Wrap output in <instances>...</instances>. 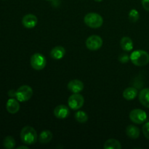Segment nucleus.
I'll use <instances>...</instances> for the list:
<instances>
[{"mask_svg": "<svg viewBox=\"0 0 149 149\" xmlns=\"http://www.w3.org/2000/svg\"><path fill=\"white\" fill-rule=\"evenodd\" d=\"M3 146L7 149H13L15 146V141L12 136H7L3 141Z\"/></svg>", "mask_w": 149, "mask_h": 149, "instance_id": "aec40b11", "label": "nucleus"}, {"mask_svg": "<svg viewBox=\"0 0 149 149\" xmlns=\"http://www.w3.org/2000/svg\"><path fill=\"white\" fill-rule=\"evenodd\" d=\"M140 17V14L138 11L135 9H132L129 13V20L132 23H135L138 20Z\"/></svg>", "mask_w": 149, "mask_h": 149, "instance_id": "4be33fe9", "label": "nucleus"}, {"mask_svg": "<svg viewBox=\"0 0 149 149\" xmlns=\"http://www.w3.org/2000/svg\"><path fill=\"white\" fill-rule=\"evenodd\" d=\"M65 54V49L62 46H56L50 51V56L55 60H61Z\"/></svg>", "mask_w": 149, "mask_h": 149, "instance_id": "ddd939ff", "label": "nucleus"}, {"mask_svg": "<svg viewBox=\"0 0 149 149\" xmlns=\"http://www.w3.org/2000/svg\"><path fill=\"white\" fill-rule=\"evenodd\" d=\"M20 139L26 145H33L36 143L38 139L36 130L31 126H26L21 130Z\"/></svg>", "mask_w": 149, "mask_h": 149, "instance_id": "f257e3e1", "label": "nucleus"}, {"mask_svg": "<svg viewBox=\"0 0 149 149\" xmlns=\"http://www.w3.org/2000/svg\"><path fill=\"white\" fill-rule=\"evenodd\" d=\"M38 19L36 15L33 14H27L23 16L22 19V24L26 29H33L36 26Z\"/></svg>", "mask_w": 149, "mask_h": 149, "instance_id": "1a4fd4ad", "label": "nucleus"}, {"mask_svg": "<svg viewBox=\"0 0 149 149\" xmlns=\"http://www.w3.org/2000/svg\"><path fill=\"white\" fill-rule=\"evenodd\" d=\"M17 149H21V148H25V149H28L29 148V147L28 146H20L17 147Z\"/></svg>", "mask_w": 149, "mask_h": 149, "instance_id": "bb28decb", "label": "nucleus"}, {"mask_svg": "<svg viewBox=\"0 0 149 149\" xmlns=\"http://www.w3.org/2000/svg\"><path fill=\"white\" fill-rule=\"evenodd\" d=\"M120 46L123 50L126 52H130L133 49V42L131 38L128 36H124L120 40Z\"/></svg>", "mask_w": 149, "mask_h": 149, "instance_id": "4468645a", "label": "nucleus"}, {"mask_svg": "<svg viewBox=\"0 0 149 149\" xmlns=\"http://www.w3.org/2000/svg\"><path fill=\"white\" fill-rule=\"evenodd\" d=\"M142 131L145 138H146V139L149 140V122H146V123L143 126Z\"/></svg>", "mask_w": 149, "mask_h": 149, "instance_id": "5701e85b", "label": "nucleus"}, {"mask_svg": "<svg viewBox=\"0 0 149 149\" xmlns=\"http://www.w3.org/2000/svg\"><path fill=\"white\" fill-rule=\"evenodd\" d=\"M139 100L144 107L149 109V88L143 89L140 92Z\"/></svg>", "mask_w": 149, "mask_h": 149, "instance_id": "dca6fc26", "label": "nucleus"}, {"mask_svg": "<svg viewBox=\"0 0 149 149\" xmlns=\"http://www.w3.org/2000/svg\"><path fill=\"white\" fill-rule=\"evenodd\" d=\"M130 119L133 123L137 125L143 124L147 119V114L145 111L142 109H133L130 113Z\"/></svg>", "mask_w": 149, "mask_h": 149, "instance_id": "423d86ee", "label": "nucleus"}, {"mask_svg": "<svg viewBox=\"0 0 149 149\" xmlns=\"http://www.w3.org/2000/svg\"><path fill=\"white\" fill-rule=\"evenodd\" d=\"M15 90H10L8 93V95L10 97H15Z\"/></svg>", "mask_w": 149, "mask_h": 149, "instance_id": "a878e982", "label": "nucleus"}, {"mask_svg": "<svg viewBox=\"0 0 149 149\" xmlns=\"http://www.w3.org/2000/svg\"><path fill=\"white\" fill-rule=\"evenodd\" d=\"M129 60H130V57H129V55H127V54H122L119 57V62L122 63H128Z\"/></svg>", "mask_w": 149, "mask_h": 149, "instance_id": "b1692460", "label": "nucleus"}, {"mask_svg": "<svg viewBox=\"0 0 149 149\" xmlns=\"http://www.w3.org/2000/svg\"><path fill=\"white\" fill-rule=\"evenodd\" d=\"M94 1H97V2H100V1H103V0H94Z\"/></svg>", "mask_w": 149, "mask_h": 149, "instance_id": "cd10ccee", "label": "nucleus"}, {"mask_svg": "<svg viewBox=\"0 0 149 149\" xmlns=\"http://www.w3.org/2000/svg\"><path fill=\"white\" fill-rule=\"evenodd\" d=\"M52 139V133L50 130H48L42 131L41 133L39 134V137H38V141L42 144L48 143L50 142Z\"/></svg>", "mask_w": 149, "mask_h": 149, "instance_id": "2eb2a0df", "label": "nucleus"}, {"mask_svg": "<svg viewBox=\"0 0 149 149\" xmlns=\"http://www.w3.org/2000/svg\"><path fill=\"white\" fill-rule=\"evenodd\" d=\"M130 57L132 63L137 66H144L149 63V54L142 49L134 51Z\"/></svg>", "mask_w": 149, "mask_h": 149, "instance_id": "f03ea898", "label": "nucleus"}, {"mask_svg": "<svg viewBox=\"0 0 149 149\" xmlns=\"http://www.w3.org/2000/svg\"><path fill=\"white\" fill-rule=\"evenodd\" d=\"M6 109L7 111L11 114H15L20 110V104L18 100L15 98H10L7 100L6 104Z\"/></svg>", "mask_w": 149, "mask_h": 149, "instance_id": "f8f14e48", "label": "nucleus"}, {"mask_svg": "<svg viewBox=\"0 0 149 149\" xmlns=\"http://www.w3.org/2000/svg\"><path fill=\"white\" fill-rule=\"evenodd\" d=\"M143 7L145 9L146 11L149 12V0H141Z\"/></svg>", "mask_w": 149, "mask_h": 149, "instance_id": "393cba45", "label": "nucleus"}, {"mask_svg": "<svg viewBox=\"0 0 149 149\" xmlns=\"http://www.w3.org/2000/svg\"><path fill=\"white\" fill-rule=\"evenodd\" d=\"M103 148L105 149H121L122 145L119 141L113 138L107 140L104 143Z\"/></svg>", "mask_w": 149, "mask_h": 149, "instance_id": "6ab92c4d", "label": "nucleus"}, {"mask_svg": "<svg viewBox=\"0 0 149 149\" xmlns=\"http://www.w3.org/2000/svg\"><path fill=\"white\" fill-rule=\"evenodd\" d=\"M33 90L29 85H23L19 87L15 92V97L19 102H26L31 98Z\"/></svg>", "mask_w": 149, "mask_h": 149, "instance_id": "20e7f679", "label": "nucleus"}, {"mask_svg": "<svg viewBox=\"0 0 149 149\" xmlns=\"http://www.w3.org/2000/svg\"><path fill=\"white\" fill-rule=\"evenodd\" d=\"M70 114V111L68 107L65 105H59L54 109V115L56 118L60 119H63L68 117Z\"/></svg>", "mask_w": 149, "mask_h": 149, "instance_id": "9d476101", "label": "nucleus"}, {"mask_svg": "<svg viewBox=\"0 0 149 149\" xmlns=\"http://www.w3.org/2000/svg\"><path fill=\"white\" fill-rule=\"evenodd\" d=\"M103 45V39L97 35H92L86 40V47L91 51L98 50Z\"/></svg>", "mask_w": 149, "mask_h": 149, "instance_id": "6e6552de", "label": "nucleus"}, {"mask_svg": "<svg viewBox=\"0 0 149 149\" xmlns=\"http://www.w3.org/2000/svg\"><path fill=\"white\" fill-rule=\"evenodd\" d=\"M31 65L33 69L40 71L45 68L47 64V60L42 54L35 53L31 57Z\"/></svg>", "mask_w": 149, "mask_h": 149, "instance_id": "39448f33", "label": "nucleus"}, {"mask_svg": "<svg viewBox=\"0 0 149 149\" xmlns=\"http://www.w3.org/2000/svg\"><path fill=\"white\" fill-rule=\"evenodd\" d=\"M46 1H55V0H46Z\"/></svg>", "mask_w": 149, "mask_h": 149, "instance_id": "c85d7f7f", "label": "nucleus"}, {"mask_svg": "<svg viewBox=\"0 0 149 149\" xmlns=\"http://www.w3.org/2000/svg\"><path fill=\"white\" fill-rule=\"evenodd\" d=\"M84 99L81 95L79 93H74L69 97L68 100V104L70 109L73 110H79L83 106Z\"/></svg>", "mask_w": 149, "mask_h": 149, "instance_id": "0eeeda50", "label": "nucleus"}, {"mask_svg": "<svg viewBox=\"0 0 149 149\" xmlns=\"http://www.w3.org/2000/svg\"><path fill=\"white\" fill-rule=\"evenodd\" d=\"M75 119L79 123H85L88 120V116L83 111H79L75 113Z\"/></svg>", "mask_w": 149, "mask_h": 149, "instance_id": "412c9836", "label": "nucleus"}, {"mask_svg": "<svg viewBox=\"0 0 149 149\" xmlns=\"http://www.w3.org/2000/svg\"><path fill=\"white\" fill-rule=\"evenodd\" d=\"M138 95V90L135 87H130L125 89L123 92L124 98L127 100H132Z\"/></svg>", "mask_w": 149, "mask_h": 149, "instance_id": "a211bd4d", "label": "nucleus"}, {"mask_svg": "<svg viewBox=\"0 0 149 149\" xmlns=\"http://www.w3.org/2000/svg\"><path fill=\"white\" fill-rule=\"evenodd\" d=\"M84 22L87 26L92 29H98L103 23V19L100 15L95 13H90L84 17Z\"/></svg>", "mask_w": 149, "mask_h": 149, "instance_id": "7ed1b4c3", "label": "nucleus"}, {"mask_svg": "<svg viewBox=\"0 0 149 149\" xmlns=\"http://www.w3.org/2000/svg\"><path fill=\"white\" fill-rule=\"evenodd\" d=\"M126 134L131 139H138L140 136V130L138 127L130 125L127 127Z\"/></svg>", "mask_w": 149, "mask_h": 149, "instance_id": "f3484780", "label": "nucleus"}, {"mask_svg": "<svg viewBox=\"0 0 149 149\" xmlns=\"http://www.w3.org/2000/svg\"><path fill=\"white\" fill-rule=\"evenodd\" d=\"M68 89L73 93H79L84 90V84L79 79H73L68 84Z\"/></svg>", "mask_w": 149, "mask_h": 149, "instance_id": "9b49d317", "label": "nucleus"}]
</instances>
